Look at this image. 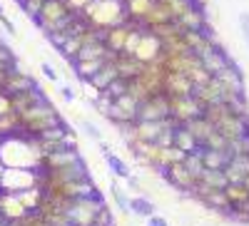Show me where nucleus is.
Returning a JSON list of instances; mask_svg holds the SVG:
<instances>
[{
  "label": "nucleus",
  "instance_id": "obj_1",
  "mask_svg": "<svg viewBox=\"0 0 249 226\" xmlns=\"http://www.w3.org/2000/svg\"><path fill=\"white\" fill-rule=\"evenodd\" d=\"M0 159H3L8 169H40L43 167V152L35 147L33 137H23V134L3 139Z\"/></svg>",
  "mask_w": 249,
  "mask_h": 226
},
{
  "label": "nucleus",
  "instance_id": "obj_2",
  "mask_svg": "<svg viewBox=\"0 0 249 226\" xmlns=\"http://www.w3.org/2000/svg\"><path fill=\"white\" fill-rule=\"evenodd\" d=\"M18 119H20V134H23V137H40L43 132H48L53 127L65 125V119L60 117V112L55 110V105L50 99L40 102V105H35L33 110L20 112Z\"/></svg>",
  "mask_w": 249,
  "mask_h": 226
},
{
  "label": "nucleus",
  "instance_id": "obj_3",
  "mask_svg": "<svg viewBox=\"0 0 249 226\" xmlns=\"http://www.w3.org/2000/svg\"><path fill=\"white\" fill-rule=\"evenodd\" d=\"M82 15L95 30H110L115 25L130 23L122 0H90V5L82 10Z\"/></svg>",
  "mask_w": 249,
  "mask_h": 226
},
{
  "label": "nucleus",
  "instance_id": "obj_4",
  "mask_svg": "<svg viewBox=\"0 0 249 226\" xmlns=\"http://www.w3.org/2000/svg\"><path fill=\"white\" fill-rule=\"evenodd\" d=\"M72 15H75V10H70V5L65 3V0H45L40 13L33 20L45 32H53V30H57L62 25H68L72 20Z\"/></svg>",
  "mask_w": 249,
  "mask_h": 226
},
{
  "label": "nucleus",
  "instance_id": "obj_5",
  "mask_svg": "<svg viewBox=\"0 0 249 226\" xmlns=\"http://www.w3.org/2000/svg\"><path fill=\"white\" fill-rule=\"evenodd\" d=\"M105 196L100 192H95L92 196H85V199H75L70 201V209H68V219H70V226H95V219H97V211L105 207Z\"/></svg>",
  "mask_w": 249,
  "mask_h": 226
},
{
  "label": "nucleus",
  "instance_id": "obj_6",
  "mask_svg": "<svg viewBox=\"0 0 249 226\" xmlns=\"http://www.w3.org/2000/svg\"><path fill=\"white\" fill-rule=\"evenodd\" d=\"M33 187H40V169H5L0 192L5 194H23Z\"/></svg>",
  "mask_w": 249,
  "mask_h": 226
},
{
  "label": "nucleus",
  "instance_id": "obj_7",
  "mask_svg": "<svg viewBox=\"0 0 249 226\" xmlns=\"http://www.w3.org/2000/svg\"><path fill=\"white\" fill-rule=\"evenodd\" d=\"M155 174H157V177H162V179L167 181L172 189H177L182 196H190V194H192V189L197 187V179L190 174V169H187L182 161L170 164V167H162V169H155Z\"/></svg>",
  "mask_w": 249,
  "mask_h": 226
},
{
  "label": "nucleus",
  "instance_id": "obj_8",
  "mask_svg": "<svg viewBox=\"0 0 249 226\" xmlns=\"http://www.w3.org/2000/svg\"><path fill=\"white\" fill-rule=\"evenodd\" d=\"M204 107L195 99V95L187 97H170V119H175L177 125H187L190 119L202 117Z\"/></svg>",
  "mask_w": 249,
  "mask_h": 226
},
{
  "label": "nucleus",
  "instance_id": "obj_9",
  "mask_svg": "<svg viewBox=\"0 0 249 226\" xmlns=\"http://www.w3.org/2000/svg\"><path fill=\"white\" fill-rule=\"evenodd\" d=\"M160 119H170V97L164 92H157L150 99H144L137 112V122H160Z\"/></svg>",
  "mask_w": 249,
  "mask_h": 226
},
{
  "label": "nucleus",
  "instance_id": "obj_10",
  "mask_svg": "<svg viewBox=\"0 0 249 226\" xmlns=\"http://www.w3.org/2000/svg\"><path fill=\"white\" fill-rule=\"evenodd\" d=\"M135 60H140L142 65H150V63H157V60L162 57V43L150 32V30H142L140 35V43L132 52Z\"/></svg>",
  "mask_w": 249,
  "mask_h": 226
},
{
  "label": "nucleus",
  "instance_id": "obj_11",
  "mask_svg": "<svg viewBox=\"0 0 249 226\" xmlns=\"http://www.w3.org/2000/svg\"><path fill=\"white\" fill-rule=\"evenodd\" d=\"M162 92L167 97H187L195 92L192 80L182 75V72H172V70H164V80H162Z\"/></svg>",
  "mask_w": 249,
  "mask_h": 226
},
{
  "label": "nucleus",
  "instance_id": "obj_12",
  "mask_svg": "<svg viewBox=\"0 0 249 226\" xmlns=\"http://www.w3.org/2000/svg\"><path fill=\"white\" fill-rule=\"evenodd\" d=\"M85 161L80 157L77 147H68V149H60V152H53L43 159V167L40 172H55V169H68V167H75V164Z\"/></svg>",
  "mask_w": 249,
  "mask_h": 226
},
{
  "label": "nucleus",
  "instance_id": "obj_13",
  "mask_svg": "<svg viewBox=\"0 0 249 226\" xmlns=\"http://www.w3.org/2000/svg\"><path fill=\"white\" fill-rule=\"evenodd\" d=\"M28 214H30V211L25 209V204L20 201L18 194H5V192H0V216H3L8 224L25 219Z\"/></svg>",
  "mask_w": 249,
  "mask_h": 226
},
{
  "label": "nucleus",
  "instance_id": "obj_14",
  "mask_svg": "<svg viewBox=\"0 0 249 226\" xmlns=\"http://www.w3.org/2000/svg\"><path fill=\"white\" fill-rule=\"evenodd\" d=\"M10 97V110L13 112H25V110H33L35 105H40V102H45V92L40 87H33V90H25V92H15V95H8Z\"/></svg>",
  "mask_w": 249,
  "mask_h": 226
},
{
  "label": "nucleus",
  "instance_id": "obj_15",
  "mask_svg": "<svg viewBox=\"0 0 249 226\" xmlns=\"http://www.w3.org/2000/svg\"><path fill=\"white\" fill-rule=\"evenodd\" d=\"M33 87H37V82L25 72V70H20L18 65L10 70V75L5 77V82H3V90L5 95H15V92H25V90H33Z\"/></svg>",
  "mask_w": 249,
  "mask_h": 226
},
{
  "label": "nucleus",
  "instance_id": "obj_16",
  "mask_svg": "<svg viewBox=\"0 0 249 226\" xmlns=\"http://www.w3.org/2000/svg\"><path fill=\"white\" fill-rule=\"evenodd\" d=\"M199 60H202V65H204V70L210 72L212 77H217L222 70H227L232 65V60H230V55H227L219 45H214V48H210L204 55H199Z\"/></svg>",
  "mask_w": 249,
  "mask_h": 226
},
{
  "label": "nucleus",
  "instance_id": "obj_17",
  "mask_svg": "<svg viewBox=\"0 0 249 226\" xmlns=\"http://www.w3.org/2000/svg\"><path fill=\"white\" fill-rule=\"evenodd\" d=\"M132 28H135V23H122V25H115V28L105 30V45L110 48L112 55L124 52V45H127V37H130Z\"/></svg>",
  "mask_w": 249,
  "mask_h": 226
},
{
  "label": "nucleus",
  "instance_id": "obj_18",
  "mask_svg": "<svg viewBox=\"0 0 249 226\" xmlns=\"http://www.w3.org/2000/svg\"><path fill=\"white\" fill-rule=\"evenodd\" d=\"M177 125L175 119H160V122H135V134L137 142H157V137L167 129Z\"/></svg>",
  "mask_w": 249,
  "mask_h": 226
},
{
  "label": "nucleus",
  "instance_id": "obj_19",
  "mask_svg": "<svg viewBox=\"0 0 249 226\" xmlns=\"http://www.w3.org/2000/svg\"><path fill=\"white\" fill-rule=\"evenodd\" d=\"M100 154H102V159H105V164H107V169H110L112 177H117V179H130V177H132V169L124 164V159L117 157V154L105 145V142H100Z\"/></svg>",
  "mask_w": 249,
  "mask_h": 226
},
{
  "label": "nucleus",
  "instance_id": "obj_20",
  "mask_svg": "<svg viewBox=\"0 0 249 226\" xmlns=\"http://www.w3.org/2000/svg\"><path fill=\"white\" fill-rule=\"evenodd\" d=\"M112 63H115L120 77L127 80V82L130 80H137L142 75V70H144V65L140 63V60H135L132 55H112Z\"/></svg>",
  "mask_w": 249,
  "mask_h": 226
},
{
  "label": "nucleus",
  "instance_id": "obj_21",
  "mask_svg": "<svg viewBox=\"0 0 249 226\" xmlns=\"http://www.w3.org/2000/svg\"><path fill=\"white\" fill-rule=\"evenodd\" d=\"M249 174V154H234L232 161L224 167V177L230 184H244Z\"/></svg>",
  "mask_w": 249,
  "mask_h": 226
},
{
  "label": "nucleus",
  "instance_id": "obj_22",
  "mask_svg": "<svg viewBox=\"0 0 249 226\" xmlns=\"http://www.w3.org/2000/svg\"><path fill=\"white\" fill-rule=\"evenodd\" d=\"M184 127L190 129V134L197 139V145H199V147H204L207 142H210V137L217 132V127H214V125H212V122L207 119L204 114H202V117H195V119H190Z\"/></svg>",
  "mask_w": 249,
  "mask_h": 226
},
{
  "label": "nucleus",
  "instance_id": "obj_23",
  "mask_svg": "<svg viewBox=\"0 0 249 226\" xmlns=\"http://www.w3.org/2000/svg\"><path fill=\"white\" fill-rule=\"evenodd\" d=\"M117 77H120V72H117V67H115V63H112V57H110L107 63H105V65H102V67L95 72V77L88 82V85H92V87H95V90L102 95V92H105V90L112 85V82L117 80Z\"/></svg>",
  "mask_w": 249,
  "mask_h": 226
},
{
  "label": "nucleus",
  "instance_id": "obj_24",
  "mask_svg": "<svg viewBox=\"0 0 249 226\" xmlns=\"http://www.w3.org/2000/svg\"><path fill=\"white\" fill-rule=\"evenodd\" d=\"M199 154H202V161H204V169H224L234 157L230 152V147L227 149H207V147H202Z\"/></svg>",
  "mask_w": 249,
  "mask_h": 226
},
{
  "label": "nucleus",
  "instance_id": "obj_25",
  "mask_svg": "<svg viewBox=\"0 0 249 226\" xmlns=\"http://www.w3.org/2000/svg\"><path fill=\"white\" fill-rule=\"evenodd\" d=\"M152 5H155V0H124V13H127V20L142 28L144 17H147V13L152 10Z\"/></svg>",
  "mask_w": 249,
  "mask_h": 226
},
{
  "label": "nucleus",
  "instance_id": "obj_26",
  "mask_svg": "<svg viewBox=\"0 0 249 226\" xmlns=\"http://www.w3.org/2000/svg\"><path fill=\"white\" fill-rule=\"evenodd\" d=\"M175 147L184 154H199L202 147L197 145V139L190 134V129H187L184 125H177L175 127Z\"/></svg>",
  "mask_w": 249,
  "mask_h": 226
},
{
  "label": "nucleus",
  "instance_id": "obj_27",
  "mask_svg": "<svg viewBox=\"0 0 249 226\" xmlns=\"http://www.w3.org/2000/svg\"><path fill=\"white\" fill-rule=\"evenodd\" d=\"M167 23H175V17H172V13L164 8L160 0H155V5H152V10L147 13V17H144V23H142V28L144 30H150V28H157V25H167Z\"/></svg>",
  "mask_w": 249,
  "mask_h": 226
},
{
  "label": "nucleus",
  "instance_id": "obj_28",
  "mask_svg": "<svg viewBox=\"0 0 249 226\" xmlns=\"http://www.w3.org/2000/svg\"><path fill=\"white\" fill-rule=\"evenodd\" d=\"M217 80L222 82V85L230 90V92H237V95H244V77H242V72L234 67V65H230L227 70H222L219 75H217Z\"/></svg>",
  "mask_w": 249,
  "mask_h": 226
},
{
  "label": "nucleus",
  "instance_id": "obj_29",
  "mask_svg": "<svg viewBox=\"0 0 249 226\" xmlns=\"http://www.w3.org/2000/svg\"><path fill=\"white\" fill-rule=\"evenodd\" d=\"M130 214L142 216V219H150L152 214H157V207H155V201H152V199L137 194V196L130 199Z\"/></svg>",
  "mask_w": 249,
  "mask_h": 226
},
{
  "label": "nucleus",
  "instance_id": "obj_30",
  "mask_svg": "<svg viewBox=\"0 0 249 226\" xmlns=\"http://www.w3.org/2000/svg\"><path fill=\"white\" fill-rule=\"evenodd\" d=\"M110 60V57H107ZM107 60H82V63H72V67H75V75L82 80V82H90L92 77H95V72L107 63Z\"/></svg>",
  "mask_w": 249,
  "mask_h": 226
},
{
  "label": "nucleus",
  "instance_id": "obj_31",
  "mask_svg": "<svg viewBox=\"0 0 249 226\" xmlns=\"http://www.w3.org/2000/svg\"><path fill=\"white\" fill-rule=\"evenodd\" d=\"M88 32V30H85ZM85 32L82 35H72L70 40H65L57 50H60V55L68 60V63H75V57H77V52L82 50V45H85Z\"/></svg>",
  "mask_w": 249,
  "mask_h": 226
},
{
  "label": "nucleus",
  "instance_id": "obj_32",
  "mask_svg": "<svg viewBox=\"0 0 249 226\" xmlns=\"http://www.w3.org/2000/svg\"><path fill=\"white\" fill-rule=\"evenodd\" d=\"M197 181L204 184V187H210V189H224L227 184H230L224 177V169H204Z\"/></svg>",
  "mask_w": 249,
  "mask_h": 226
},
{
  "label": "nucleus",
  "instance_id": "obj_33",
  "mask_svg": "<svg viewBox=\"0 0 249 226\" xmlns=\"http://www.w3.org/2000/svg\"><path fill=\"white\" fill-rule=\"evenodd\" d=\"M20 134V119L15 112H8V114H0V137L8 139V137H15Z\"/></svg>",
  "mask_w": 249,
  "mask_h": 226
},
{
  "label": "nucleus",
  "instance_id": "obj_34",
  "mask_svg": "<svg viewBox=\"0 0 249 226\" xmlns=\"http://www.w3.org/2000/svg\"><path fill=\"white\" fill-rule=\"evenodd\" d=\"M224 194H227V201H230L232 207L249 201V189L244 187V184H227V187H224Z\"/></svg>",
  "mask_w": 249,
  "mask_h": 226
},
{
  "label": "nucleus",
  "instance_id": "obj_35",
  "mask_svg": "<svg viewBox=\"0 0 249 226\" xmlns=\"http://www.w3.org/2000/svg\"><path fill=\"white\" fill-rule=\"evenodd\" d=\"M110 194H112V201L115 207L122 211V214H130V196L124 194V189L120 187L117 181H110Z\"/></svg>",
  "mask_w": 249,
  "mask_h": 226
},
{
  "label": "nucleus",
  "instance_id": "obj_36",
  "mask_svg": "<svg viewBox=\"0 0 249 226\" xmlns=\"http://www.w3.org/2000/svg\"><path fill=\"white\" fill-rule=\"evenodd\" d=\"M160 3L172 13V17H175V20H177L182 13H187V10L192 8V0H160Z\"/></svg>",
  "mask_w": 249,
  "mask_h": 226
},
{
  "label": "nucleus",
  "instance_id": "obj_37",
  "mask_svg": "<svg viewBox=\"0 0 249 226\" xmlns=\"http://www.w3.org/2000/svg\"><path fill=\"white\" fill-rule=\"evenodd\" d=\"M127 90H130V82L127 80H122V77H117L115 82H112V85L105 90V92H102V95H107L112 102L117 99V97H122V95H127Z\"/></svg>",
  "mask_w": 249,
  "mask_h": 226
},
{
  "label": "nucleus",
  "instance_id": "obj_38",
  "mask_svg": "<svg viewBox=\"0 0 249 226\" xmlns=\"http://www.w3.org/2000/svg\"><path fill=\"white\" fill-rule=\"evenodd\" d=\"M182 164H184L187 169H190V174H192L195 179H199V174L204 172V161H202V154H187Z\"/></svg>",
  "mask_w": 249,
  "mask_h": 226
},
{
  "label": "nucleus",
  "instance_id": "obj_39",
  "mask_svg": "<svg viewBox=\"0 0 249 226\" xmlns=\"http://www.w3.org/2000/svg\"><path fill=\"white\" fill-rule=\"evenodd\" d=\"M80 127H82V132H85V134H88L92 142H97V145L102 142V132L97 129V125H92L90 119H82V122H80Z\"/></svg>",
  "mask_w": 249,
  "mask_h": 226
},
{
  "label": "nucleus",
  "instance_id": "obj_40",
  "mask_svg": "<svg viewBox=\"0 0 249 226\" xmlns=\"http://www.w3.org/2000/svg\"><path fill=\"white\" fill-rule=\"evenodd\" d=\"M95 226H115V216L112 211L107 209V204L97 211V219H95Z\"/></svg>",
  "mask_w": 249,
  "mask_h": 226
},
{
  "label": "nucleus",
  "instance_id": "obj_41",
  "mask_svg": "<svg viewBox=\"0 0 249 226\" xmlns=\"http://www.w3.org/2000/svg\"><path fill=\"white\" fill-rule=\"evenodd\" d=\"M230 152L232 154H249V134L247 137H239L234 142H230Z\"/></svg>",
  "mask_w": 249,
  "mask_h": 226
},
{
  "label": "nucleus",
  "instance_id": "obj_42",
  "mask_svg": "<svg viewBox=\"0 0 249 226\" xmlns=\"http://www.w3.org/2000/svg\"><path fill=\"white\" fill-rule=\"evenodd\" d=\"M239 25H242V35L247 40V45H249V13H242L239 15Z\"/></svg>",
  "mask_w": 249,
  "mask_h": 226
},
{
  "label": "nucleus",
  "instance_id": "obj_43",
  "mask_svg": "<svg viewBox=\"0 0 249 226\" xmlns=\"http://www.w3.org/2000/svg\"><path fill=\"white\" fill-rule=\"evenodd\" d=\"M0 63H15V57H13V50L8 45L0 43Z\"/></svg>",
  "mask_w": 249,
  "mask_h": 226
},
{
  "label": "nucleus",
  "instance_id": "obj_44",
  "mask_svg": "<svg viewBox=\"0 0 249 226\" xmlns=\"http://www.w3.org/2000/svg\"><path fill=\"white\" fill-rule=\"evenodd\" d=\"M40 70H43V75H45L50 82H57V72H55V67H53L50 63H43V65H40Z\"/></svg>",
  "mask_w": 249,
  "mask_h": 226
},
{
  "label": "nucleus",
  "instance_id": "obj_45",
  "mask_svg": "<svg viewBox=\"0 0 249 226\" xmlns=\"http://www.w3.org/2000/svg\"><path fill=\"white\" fill-rule=\"evenodd\" d=\"M13 67H15V63H0V87H3V82H5V77L10 75Z\"/></svg>",
  "mask_w": 249,
  "mask_h": 226
},
{
  "label": "nucleus",
  "instance_id": "obj_46",
  "mask_svg": "<svg viewBox=\"0 0 249 226\" xmlns=\"http://www.w3.org/2000/svg\"><path fill=\"white\" fill-rule=\"evenodd\" d=\"M147 226H170V221L164 219V216H160V214H152L147 219Z\"/></svg>",
  "mask_w": 249,
  "mask_h": 226
},
{
  "label": "nucleus",
  "instance_id": "obj_47",
  "mask_svg": "<svg viewBox=\"0 0 249 226\" xmlns=\"http://www.w3.org/2000/svg\"><path fill=\"white\" fill-rule=\"evenodd\" d=\"M60 97L65 99V102H72V99H75V90H72L70 85H62V87H60Z\"/></svg>",
  "mask_w": 249,
  "mask_h": 226
},
{
  "label": "nucleus",
  "instance_id": "obj_48",
  "mask_svg": "<svg viewBox=\"0 0 249 226\" xmlns=\"http://www.w3.org/2000/svg\"><path fill=\"white\" fill-rule=\"evenodd\" d=\"M124 181H127V187H130L132 192H137V194L142 192V181H140V177H135V174H132L130 179H124Z\"/></svg>",
  "mask_w": 249,
  "mask_h": 226
},
{
  "label": "nucleus",
  "instance_id": "obj_49",
  "mask_svg": "<svg viewBox=\"0 0 249 226\" xmlns=\"http://www.w3.org/2000/svg\"><path fill=\"white\" fill-rule=\"evenodd\" d=\"M5 169H8V167L3 164V159H0V181H3V174H5Z\"/></svg>",
  "mask_w": 249,
  "mask_h": 226
},
{
  "label": "nucleus",
  "instance_id": "obj_50",
  "mask_svg": "<svg viewBox=\"0 0 249 226\" xmlns=\"http://www.w3.org/2000/svg\"><path fill=\"white\" fill-rule=\"evenodd\" d=\"M244 187L249 189V174H247V179H244Z\"/></svg>",
  "mask_w": 249,
  "mask_h": 226
},
{
  "label": "nucleus",
  "instance_id": "obj_51",
  "mask_svg": "<svg viewBox=\"0 0 249 226\" xmlns=\"http://www.w3.org/2000/svg\"><path fill=\"white\" fill-rule=\"evenodd\" d=\"M0 17H5V10H3V5H0Z\"/></svg>",
  "mask_w": 249,
  "mask_h": 226
},
{
  "label": "nucleus",
  "instance_id": "obj_52",
  "mask_svg": "<svg viewBox=\"0 0 249 226\" xmlns=\"http://www.w3.org/2000/svg\"><path fill=\"white\" fill-rule=\"evenodd\" d=\"M5 224H8V221H5V219H3V216H0V226H5Z\"/></svg>",
  "mask_w": 249,
  "mask_h": 226
},
{
  "label": "nucleus",
  "instance_id": "obj_53",
  "mask_svg": "<svg viewBox=\"0 0 249 226\" xmlns=\"http://www.w3.org/2000/svg\"><path fill=\"white\" fill-rule=\"evenodd\" d=\"M0 145H3V137H0Z\"/></svg>",
  "mask_w": 249,
  "mask_h": 226
},
{
  "label": "nucleus",
  "instance_id": "obj_54",
  "mask_svg": "<svg viewBox=\"0 0 249 226\" xmlns=\"http://www.w3.org/2000/svg\"><path fill=\"white\" fill-rule=\"evenodd\" d=\"M0 95H3V90H0Z\"/></svg>",
  "mask_w": 249,
  "mask_h": 226
},
{
  "label": "nucleus",
  "instance_id": "obj_55",
  "mask_svg": "<svg viewBox=\"0 0 249 226\" xmlns=\"http://www.w3.org/2000/svg\"><path fill=\"white\" fill-rule=\"evenodd\" d=\"M18 3H20V0H18Z\"/></svg>",
  "mask_w": 249,
  "mask_h": 226
},
{
  "label": "nucleus",
  "instance_id": "obj_56",
  "mask_svg": "<svg viewBox=\"0 0 249 226\" xmlns=\"http://www.w3.org/2000/svg\"><path fill=\"white\" fill-rule=\"evenodd\" d=\"M122 3H124V0H122Z\"/></svg>",
  "mask_w": 249,
  "mask_h": 226
}]
</instances>
